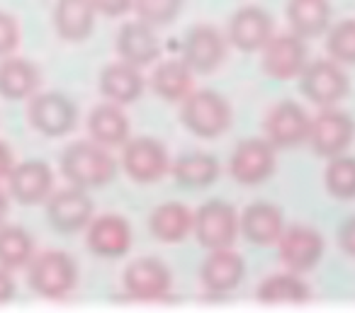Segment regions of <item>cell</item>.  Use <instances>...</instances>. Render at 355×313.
Segmentation results:
<instances>
[{
	"instance_id": "74e56055",
	"label": "cell",
	"mask_w": 355,
	"mask_h": 313,
	"mask_svg": "<svg viewBox=\"0 0 355 313\" xmlns=\"http://www.w3.org/2000/svg\"><path fill=\"white\" fill-rule=\"evenodd\" d=\"M15 296V279L10 277V269L0 267V303L12 301Z\"/></svg>"
},
{
	"instance_id": "44dd1931",
	"label": "cell",
	"mask_w": 355,
	"mask_h": 313,
	"mask_svg": "<svg viewBox=\"0 0 355 313\" xmlns=\"http://www.w3.org/2000/svg\"><path fill=\"white\" fill-rule=\"evenodd\" d=\"M117 54L122 61L144 69L153 64L161 54V42H158L156 27L146 25L141 20L127 22L117 35Z\"/></svg>"
},
{
	"instance_id": "ab89813d",
	"label": "cell",
	"mask_w": 355,
	"mask_h": 313,
	"mask_svg": "<svg viewBox=\"0 0 355 313\" xmlns=\"http://www.w3.org/2000/svg\"><path fill=\"white\" fill-rule=\"evenodd\" d=\"M6 216H8V197H6V192L0 190V226H3Z\"/></svg>"
},
{
	"instance_id": "4fadbf2b",
	"label": "cell",
	"mask_w": 355,
	"mask_h": 313,
	"mask_svg": "<svg viewBox=\"0 0 355 313\" xmlns=\"http://www.w3.org/2000/svg\"><path fill=\"white\" fill-rule=\"evenodd\" d=\"M227 59V39L212 25H198L185 35L183 61L193 73L209 75Z\"/></svg>"
},
{
	"instance_id": "1f68e13d",
	"label": "cell",
	"mask_w": 355,
	"mask_h": 313,
	"mask_svg": "<svg viewBox=\"0 0 355 313\" xmlns=\"http://www.w3.org/2000/svg\"><path fill=\"white\" fill-rule=\"evenodd\" d=\"M326 190L336 199H355V158L353 156H334L326 166Z\"/></svg>"
},
{
	"instance_id": "7402d4cb",
	"label": "cell",
	"mask_w": 355,
	"mask_h": 313,
	"mask_svg": "<svg viewBox=\"0 0 355 313\" xmlns=\"http://www.w3.org/2000/svg\"><path fill=\"white\" fill-rule=\"evenodd\" d=\"M146 80L141 75V69L127 64V61H117L103 69L100 73V93L117 105H132L144 95Z\"/></svg>"
},
{
	"instance_id": "d590c367",
	"label": "cell",
	"mask_w": 355,
	"mask_h": 313,
	"mask_svg": "<svg viewBox=\"0 0 355 313\" xmlns=\"http://www.w3.org/2000/svg\"><path fill=\"white\" fill-rule=\"evenodd\" d=\"M98 15L105 17H119L134 8V0H93Z\"/></svg>"
},
{
	"instance_id": "e575fe53",
	"label": "cell",
	"mask_w": 355,
	"mask_h": 313,
	"mask_svg": "<svg viewBox=\"0 0 355 313\" xmlns=\"http://www.w3.org/2000/svg\"><path fill=\"white\" fill-rule=\"evenodd\" d=\"M20 46V25L10 12H0V56L6 59Z\"/></svg>"
},
{
	"instance_id": "7a4b0ae2",
	"label": "cell",
	"mask_w": 355,
	"mask_h": 313,
	"mask_svg": "<svg viewBox=\"0 0 355 313\" xmlns=\"http://www.w3.org/2000/svg\"><path fill=\"white\" fill-rule=\"evenodd\" d=\"M30 287L44 298H64L78 282V265L64 250H46L30 260Z\"/></svg>"
},
{
	"instance_id": "8fae6325",
	"label": "cell",
	"mask_w": 355,
	"mask_h": 313,
	"mask_svg": "<svg viewBox=\"0 0 355 313\" xmlns=\"http://www.w3.org/2000/svg\"><path fill=\"white\" fill-rule=\"evenodd\" d=\"M261 51L263 73L272 80L300 78L302 69L306 66V44L295 32H290V35H272Z\"/></svg>"
},
{
	"instance_id": "ffe728a7",
	"label": "cell",
	"mask_w": 355,
	"mask_h": 313,
	"mask_svg": "<svg viewBox=\"0 0 355 313\" xmlns=\"http://www.w3.org/2000/svg\"><path fill=\"white\" fill-rule=\"evenodd\" d=\"M243 274H246V265L239 253L232 248H219L209 250L207 260L200 267V279H202L205 289L214 294H227L241 284Z\"/></svg>"
},
{
	"instance_id": "cb8c5ba5",
	"label": "cell",
	"mask_w": 355,
	"mask_h": 313,
	"mask_svg": "<svg viewBox=\"0 0 355 313\" xmlns=\"http://www.w3.org/2000/svg\"><path fill=\"white\" fill-rule=\"evenodd\" d=\"M219 172H222V166L217 158L202 151L185 153L171 163V175L183 190H205L217 182Z\"/></svg>"
},
{
	"instance_id": "d4e9b609",
	"label": "cell",
	"mask_w": 355,
	"mask_h": 313,
	"mask_svg": "<svg viewBox=\"0 0 355 313\" xmlns=\"http://www.w3.org/2000/svg\"><path fill=\"white\" fill-rule=\"evenodd\" d=\"M88 132L100 146H122L129 138V117L117 102L98 105L88 117Z\"/></svg>"
},
{
	"instance_id": "8d00e7d4",
	"label": "cell",
	"mask_w": 355,
	"mask_h": 313,
	"mask_svg": "<svg viewBox=\"0 0 355 313\" xmlns=\"http://www.w3.org/2000/svg\"><path fill=\"white\" fill-rule=\"evenodd\" d=\"M338 245H340V250H343L345 255L355 258V216H353V219H348L338 229Z\"/></svg>"
},
{
	"instance_id": "83f0119b",
	"label": "cell",
	"mask_w": 355,
	"mask_h": 313,
	"mask_svg": "<svg viewBox=\"0 0 355 313\" xmlns=\"http://www.w3.org/2000/svg\"><path fill=\"white\" fill-rule=\"evenodd\" d=\"M287 20L297 37L311 39L329 30L331 6L329 0H290L287 3Z\"/></svg>"
},
{
	"instance_id": "ac0fdd59",
	"label": "cell",
	"mask_w": 355,
	"mask_h": 313,
	"mask_svg": "<svg viewBox=\"0 0 355 313\" xmlns=\"http://www.w3.org/2000/svg\"><path fill=\"white\" fill-rule=\"evenodd\" d=\"M8 185H10V195L20 204H42L49 199L51 190H54V172L46 163L27 161L12 168L8 175Z\"/></svg>"
},
{
	"instance_id": "4316f807",
	"label": "cell",
	"mask_w": 355,
	"mask_h": 313,
	"mask_svg": "<svg viewBox=\"0 0 355 313\" xmlns=\"http://www.w3.org/2000/svg\"><path fill=\"white\" fill-rule=\"evenodd\" d=\"M40 88V71L32 61L20 56H6L0 64V95L6 100L32 98Z\"/></svg>"
},
{
	"instance_id": "484cf974",
	"label": "cell",
	"mask_w": 355,
	"mask_h": 313,
	"mask_svg": "<svg viewBox=\"0 0 355 313\" xmlns=\"http://www.w3.org/2000/svg\"><path fill=\"white\" fill-rule=\"evenodd\" d=\"M193 211L180 202H166L151 211L148 229L161 243H180L193 233Z\"/></svg>"
},
{
	"instance_id": "9a60e30c",
	"label": "cell",
	"mask_w": 355,
	"mask_h": 313,
	"mask_svg": "<svg viewBox=\"0 0 355 313\" xmlns=\"http://www.w3.org/2000/svg\"><path fill=\"white\" fill-rule=\"evenodd\" d=\"M311 119L297 102H280L266 117V138L277 148H295L309 138Z\"/></svg>"
},
{
	"instance_id": "603a6c76",
	"label": "cell",
	"mask_w": 355,
	"mask_h": 313,
	"mask_svg": "<svg viewBox=\"0 0 355 313\" xmlns=\"http://www.w3.org/2000/svg\"><path fill=\"white\" fill-rule=\"evenodd\" d=\"M95 15L93 0H59L54 8L56 32L66 42H83L93 32Z\"/></svg>"
},
{
	"instance_id": "9c48e42d",
	"label": "cell",
	"mask_w": 355,
	"mask_h": 313,
	"mask_svg": "<svg viewBox=\"0 0 355 313\" xmlns=\"http://www.w3.org/2000/svg\"><path fill=\"white\" fill-rule=\"evenodd\" d=\"M124 292L137 301H163L173 287V274L158 258H139L124 269Z\"/></svg>"
},
{
	"instance_id": "4dcf8cb0",
	"label": "cell",
	"mask_w": 355,
	"mask_h": 313,
	"mask_svg": "<svg viewBox=\"0 0 355 313\" xmlns=\"http://www.w3.org/2000/svg\"><path fill=\"white\" fill-rule=\"evenodd\" d=\"M35 258V240L22 226H0V267H27Z\"/></svg>"
},
{
	"instance_id": "d6986e66",
	"label": "cell",
	"mask_w": 355,
	"mask_h": 313,
	"mask_svg": "<svg viewBox=\"0 0 355 313\" xmlns=\"http://www.w3.org/2000/svg\"><path fill=\"white\" fill-rule=\"evenodd\" d=\"M239 231L253 245H275L285 231V216L270 202H253L239 216Z\"/></svg>"
},
{
	"instance_id": "3957f363",
	"label": "cell",
	"mask_w": 355,
	"mask_h": 313,
	"mask_svg": "<svg viewBox=\"0 0 355 313\" xmlns=\"http://www.w3.org/2000/svg\"><path fill=\"white\" fill-rule=\"evenodd\" d=\"M180 122L200 138H217L232 127V107L214 90H193L183 100Z\"/></svg>"
},
{
	"instance_id": "7c38bea8",
	"label": "cell",
	"mask_w": 355,
	"mask_h": 313,
	"mask_svg": "<svg viewBox=\"0 0 355 313\" xmlns=\"http://www.w3.org/2000/svg\"><path fill=\"white\" fill-rule=\"evenodd\" d=\"M93 199L88 190L71 185L69 190L51 192L46 199V219L59 233H78L93 219Z\"/></svg>"
},
{
	"instance_id": "5b68a950",
	"label": "cell",
	"mask_w": 355,
	"mask_h": 313,
	"mask_svg": "<svg viewBox=\"0 0 355 313\" xmlns=\"http://www.w3.org/2000/svg\"><path fill=\"white\" fill-rule=\"evenodd\" d=\"M300 90L309 102L319 105V107H334L348 95L350 80L338 61L319 59L302 69Z\"/></svg>"
},
{
	"instance_id": "6da1fadb",
	"label": "cell",
	"mask_w": 355,
	"mask_h": 313,
	"mask_svg": "<svg viewBox=\"0 0 355 313\" xmlns=\"http://www.w3.org/2000/svg\"><path fill=\"white\" fill-rule=\"evenodd\" d=\"M61 172L73 187L95 190L117 175V163L110 156L107 146L98 141H76L61 156Z\"/></svg>"
},
{
	"instance_id": "8992f818",
	"label": "cell",
	"mask_w": 355,
	"mask_h": 313,
	"mask_svg": "<svg viewBox=\"0 0 355 313\" xmlns=\"http://www.w3.org/2000/svg\"><path fill=\"white\" fill-rule=\"evenodd\" d=\"M122 146H124L122 151L124 172L134 182L151 185V182H158L163 175L171 172V158H168L166 146L158 138L137 136V138H127Z\"/></svg>"
},
{
	"instance_id": "2e32d148",
	"label": "cell",
	"mask_w": 355,
	"mask_h": 313,
	"mask_svg": "<svg viewBox=\"0 0 355 313\" xmlns=\"http://www.w3.org/2000/svg\"><path fill=\"white\" fill-rule=\"evenodd\" d=\"M88 248L98 258H122L132 248V226L119 214H103L88 224Z\"/></svg>"
},
{
	"instance_id": "30bf717a",
	"label": "cell",
	"mask_w": 355,
	"mask_h": 313,
	"mask_svg": "<svg viewBox=\"0 0 355 313\" xmlns=\"http://www.w3.org/2000/svg\"><path fill=\"white\" fill-rule=\"evenodd\" d=\"M277 148L268 138H246L236 146L229 163L232 177L241 185H261L275 172Z\"/></svg>"
},
{
	"instance_id": "e0dca14e",
	"label": "cell",
	"mask_w": 355,
	"mask_h": 313,
	"mask_svg": "<svg viewBox=\"0 0 355 313\" xmlns=\"http://www.w3.org/2000/svg\"><path fill=\"white\" fill-rule=\"evenodd\" d=\"M272 35H275V22H272L270 12L256 6L236 10L229 22V42L246 54L261 51Z\"/></svg>"
},
{
	"instance_id": "f35d334b",
	"label": "cell",
	"mask_w": 355,
	"mask_h": 313,
	"mask_svg": "<svg viewBox=\"0 0 355 313\" xmlns=\"http://www.w3.org/2000/svg\"><path fill=\"white\" fill-rule=\"evenodd\" d=\"M12 168H15V158H12L10 146L0 141V180H6V177L10 175Z\"/></svg>"
},
{
	"instance_id": "f1b7e54d",
	"label": "cell",
	"mask_w": 355,
	"mask_h": 313,
	"mask_svg": "<svg viewBox=\"0 0 355 313\" xmlns=\"http://www.w3.org/2000/svg\"><path fill=\"white\" fill-rule=\"evenodd\" d=\"M193 71L185 66L183 59H171L156 66L151 75V88L158 98L168 102H183L193 93Z\"/></svg>"
},
{
	"instance_id": "836d02e7",
	"label": "cell",
	"mask_w": 355,
	"mask_h": 313,
	"mask_svg": "<svg viewBox=\"0 0 355 313\" xmlns=\"http://www.w3.org/2000/svg\"><path fill=\"white\" fill-rule=\"evenodd\" d=\"M326 49L338 64H355V20H340L331 27Z\"/></svg>"
},
{
	"instance_id": "ba28073f",
	"label": "cell",
	"mask_w": 355,
	"mask_h": 313,
	"mask_svg": "<svg viewBox=\"0 0 355 313\" xmlns=\"http://www.w3.org/2000/svg\"><path fill=\"white\" fill-rule=\"evenodd\" d=\"M30 124L44 136H66L78 124V107L64 93H40L32 98L27 107Z\"/></svg>"
},
{
	"instance_id": "277c9868",
	"label": "cell",
	"mask_w": 355,
	"mask_h": 313,
	"mask_svg": "<svg viewBox=\"0 0 355 313\" xmlns=\"http://www.w3.org/2000/svg\"><path fill=\"white\" fill-rule=\"evenodd\" d=\"M193 233L205 250L232 248L239 238V214L232 204L212 199L202 204L193 216Z\"/></svg>"
},
{
	"instance_id": "d6a6232c",
	"label": "cell",
	"mask_w": 355,
	"mask_h": 313,
	"mask_svg": "<svg viewBox=\"0 0 355 313\" xmlns=\"http://www.w3.org/2000/svg\"><path fill=\"white\" fill-rule=\"evenodd\" d=\"M185 0H134V12L139 20L151 27H166L180 15Z\"/></svg>"
},
{
	"instance_id": "5bb4252c",
	"label": "cell",
	"mask_w": 355,
	"mask_h": 313,
	"mask_svg": "<svg viewBox=\"0 0 355 313\" xmlns=\"http://www.w3.org/2000/svg\"><path fill=\"white\" fill-rule=\"evenodd\" d=\"M277 253L290 272H309L324 258V238L311 226H285L277 238Z\"/></svg>"
},
{
	"instance_id": "f546056e",
	"label": "cell",
	"mask_w": 355,
	"mask_h": 313,
	"mask_svg": "<svg viewBox=\"0 0 355 313\" xmlns=\"http://www.w3.org/2000/svg\"><path fill=\"white\" fill-rule=\"evenodd\" d=\"M309 296V287L297 272L272 274L258 289V298L263 303H304Z\"/></svg>"
},
{
	"instance_id": "52a82bcc",
	"label": "cell",
	"mask_w": 355,
	"mask_h": 313,
	"mask_svg": "<svg viewBox=\"0 0 355 313\" xmlns=\"http://www.w3.org/2000/svg\"><path fill=\"white\" fill-rule=\"evenodd\" d=\"M355 138V119L348 112H340L336 107H324L309 127V138L316 156L334 158L350 148Z\"/></svg>"
}]
</instances>
